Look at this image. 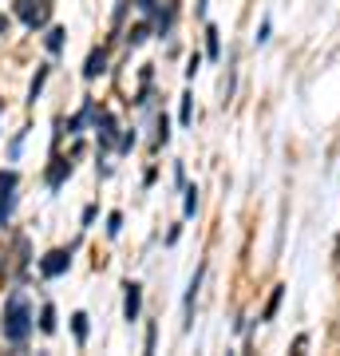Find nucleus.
I'll list each match as a JSON object with an SVG mask.
<instances>
[{"label":"nucleus","instance_id":"nucleus-6","mask_svg":"<svg viewBox=\"0 0 340 356\" xmlns=\"http://www.w3.org/2000/svg\"><path fill=\"white\" fill-rule=\"evenodd\" d=\"M202 277H206V261L194 269V277L186 285V297H182V332L194 329V305H198V289H202Z\"/></svg>","mask_w":340,"mask_h":356},{"label":"nucleus","instance_id":"nucleus-34","mask_svg":"<svg viewBox=\"0 0 340 356\" xmlns=\"http://www.w3.org/2000/svg\"><path fill=\"white\" fill-rule=\"evenodd\" d=\"M8 28H13V24H8V16H4V13H0V40H4V36H8Z\"/></svg>","mask_w":340,"mask_h":356},{"label":"nucleus","instance_id":"nucleus-15","mask_svg":"<svg viewBox=\"0 0 340 356\" xmlns=\"http://www.w3.org/2000/svg\"><path fill=\"white\" fill-rule=\"evenodd\" d=\"M40 332H44V337H51V332H56V305H51V301H44V305H40Z\"/></svg>","mask_w":340,"mask_h":356},{"label":"nucleus","instance_id":"nucleus-5","mask_svg":"<svg viewBox=\"0 0 340 356\" xmlns=\"http://www.w3.org/2000/svg\"><path fill=\"white\" fill-rule=\"evenodd\" d=\"M72 170H76V154L63 159L60 151H51V163L44 166V186H48V191H60L63 182L72 178Z\"/></svg>","mask_w":340,"mask_h":356},{"label":"nucleus","instance_id":"nucleus-24","mask_svg":"<svg viewBox=\"0 0 340 356\" xmlns=\"http://www.w3.org/2000/svg\"><path fill=\"white\" fill-rule=\"evenodd\" d=\"M16 182H20V175H16V170H0V194L16 191Z\"/></svg>","mask_w":340,"mask_h":356},{"label":"nucleus","instance_id":"nucleus-27","mask_svg":"<svg viewBox=\"0 0 340 356\" xmlns=\"http://www.w3.org/2000/svg\"><path fill=\"white\" fill-rule=\"evenodd\" d=\"M135 143H139V135H135V131H123V135H119V147H115V151L127 154L131 147H135Z\"/></svg>","mask_w":340,"mask_h":356},{"label":"nucleus","instance_id":"nucleus-31","mask_svg":"<svg viewBox=\"0 0 340 356\" xmlns=\"http://www.w3.org/2000/svg\"><path fill=\"white\" fill-rule=\"evenodd\" d=\"M24 135H28V131H20V135L8 143V159H16V154H20V147H24Z\"/></svg>","mask_w":340,"mask_h":356},{"label":"nucleus","instance_id":"nucleus-14","mask_svg":"<svg viewBox=\"0 0 340 356\" xmlns=\"http://www.w3.org/2000/svg\"><path fill=\"white\" fill-rule=\"evenodd\" d=\"M151 32H154V28H151V16H143L135 28H127V36H123V40H127V48H139V44L151 36Z\"/></svg>","mask_w":340,"mask_h":356},{"label":"nucleus","instance_id":"nucleus-29","mask_svg":"<svg viewBox=\"0 0 340 356\" xmlns=\"http://www.w3.org/2000/svg\"><path fill=\"white\" fill-rule=\"evenodd\" d=\"M131 4H135V8H139L143 16H151L154 8H159V0H131Z\"/></svg>","mask_w":340,"mask_h":356},{"label":"nucleus","instance_id":"nucleus-25","mask_svg":"<svg viewBox=\"0 0 340 356\" xmlns=\"http://www.w3.org/2000/svg\"><path fill=\"white\" fill-rule=\"evenodd\" d=\"M119 229H123V214L111 210V214H107V238H119Z\"/></svg>","mask_w":340,"mask_h":356},{"label":"nucleus","instance_id":"nucleus-23","mask_svg":"<svg viewBox=\"0 0 340 356\" xmlns=\"http://www.w3.org/2000/svg\"><path fill=\"white\" fill-rule=\"evenodd\" d=\"M127 8H131V0H115V16H111L115 32H119V28H123V20H127Z\"/></svg>","mask_w":340,"mask_h":356},{"label":"nucleus","instance_id":"nucleus-26","mask_svg":"<svg viewBox=\"0 0 340 356\" xmlns=\"http://www.w3.org/2000/svg\"><path fill=\"white\" fill-rule=\"evenodd\" d=\"M269 36H273V20L265 16V20H261V28H257V36H253V44H269Z\"/></svg>","mask_w":340,"mask_h":356},{"label":"nucleus","instance_id":"nucleus-11","mask_svg":"<svg viewBox=\"0 0 340 356\" xmlns=\"http://www.w3.org/2000/svg\"><path fill=\"white\" fill-rule=\"evenodd\" d=\"M91 115H95V99H83V107H79V111L67 119V135H79V131L91 123Z\"/></svg>","mask_w":340,"mask_h":356},{"label":"nucleus","instance_id":"nucleus-36","mask_svg":"<svg viewBox=\"0 0 340 356\" xmlns=\"http://www.w3.org/2000/svg\"><path fill=\"white\" fill-rule=\"evenodd\" d=\"M206 4H210V0H198V16H206Z\"/></svg>","mask_w":340,"mask_h":356},{"label":"nucleus","instance_id":"nucleus-19","mask_svg":"<svg viewBox=\"0 0 340 356\" xmlns=\"http://www.w3.org/2000/svg\"><path fill=\"white\" fill-rule=\"evenodd\" d=\"M72 332H76V344H88V332H91L88 313H72Z\"/></svg>","mask_w":340,"mask_h":356},{"label":"nucleus","instance_id":"nucleus-20","mask_svg":"<svg viewBox=\"0 0 340 356\" xmlns=\"http://www.w3.org/2000/svg\"><path fill=\"white\" fill-rule=\"evenodd\" d=\"M13 210H16V191L0 194V226H8V222H13Z\"/></svg>","mask_w":340,"mask_h":356},{"label":"nucleus","instance_id":"nucleus-17","mask_svg":"<svg viewBox=\"0 0 340 356\" xmlns=\"http://www.w3.org/2000/svg\"><path fill=\"white\" fill-rule=\"evenodd\" d=\"M281 297H285V285H277V289L269 293V301H265V309H261V321H273V317H277Z\"/></svg>","mask_w":340,"mask_h":356},{"label":"nucleus","instance_id":"nucleus-7","mask_svg":"<svg viewBox=\"0 0 340 356\" xmlns=\"http://www.w3.org/2000/svg\"><path fill=\"white\" fill-rule=\"evenodd\" d=\"M175 20H178V0H159V8L151 13L154 36H170L175 32Z\"/></svg>","mask_w":340,"mask_h":356},{"label":"nucleus","instance_id":"nucleus-12","mask_svg":"<svg viewBox=\"0 0 340 356\" xmlns=\"http://www.w3.org/2000/svg\"><path fill=\"white\" fill-rule=\"evenodd\" d=\"M48 76H51V64H40L36 67V76H32V83H28V107H32V103L40 99V91H44V83H48Z\"/></svg>","mask_w":340,"mask_h":356},{"label":"nucleus","instance_id":"nucleus-18","mask_svg":"<svg viewBox=\"0 0 340 356\" xmlns=\"http://www.w3.org/2000/svg\"><path fill=\"white\" fill-rule=\"evenodd\" d=\"M63 44H67V32H63V28H51L48 36H44V48H48L51 56H60V51H63Z\"/></svg>","mask_w":340,"mask_h":356},{"label":"nucleus","instance_id":"nucleus-32","mask_svg":"<svg viewBox=\"0 0 340 356\" xmlns=\"http://www.w3.org/2000/svg\"><path fill=\"white\" fill-rule=\"evenodd\" d=\"M95 214H99V206L91 202V206H83V229L91 226V222H95Z\"/></svg>","mask_w":340,"mask_h":356},{"label":"nucleus","instance_id":"nucleus-35","mask_svg":"<svg viewBox=\"0 0 340 356\" xmlns=\"http://www.w3.org/2000/svg\"><path fill=\"white\" fill-rule=\"evenodd\" d=\"M332 261L340 266V238H337V245H332Z\"/></svg>","mask_w":340,"mask_h":356},{"label":"nucleus","instance_id":"nucleus-16","mask_svg":"<svg viewBox=\"0 0 340 356\" xmlns=\"http://www.w3.org/2000/svg\"><path fill=\"white\" fill-rule=\"evenodd\" d=\"M206 56L210 60H222V36H218L214 24H206Z\"/></svg>","mask_w":340,"mask_h":356},{"label":"nucleus","instance_id":"nucleus-10","mask_svg":"<svg viewBox=\"0 0 340 356\" xmlns=\"http://www.w3.org/2000/svg\"><path fill=\"white\" fill-rule=\"evenodd\" d=\"M166 143H170V115L159 111V115H154V139H151V151H163Z\"/></svg>","mask_w":340,"mask_h":356},{"label":"nucleus","instance_id":"nucleus-33","mask_svg":"<svg viewBox=\"0 0 340 356\" xmlns=\"http://www.w3.org/2000/svg\"><path fill=\"white\" fill-rule=\"evenodd\" d=\"M175 186H186V166L175 163Z\"/></svg>","mask_w":340,"mask_h":356},{"label":"nucleus","instance_id":"nucleus-1","mask_svg":"<svg viewBox=\"0 0 340 356\" xmlns=\"http://www.w3.org/2000/svg\"><path fill=\"white\" fill-rule=\"evenodd\" d=\"M36 329V313H32V301H28L24 289H13L8 301H4V317H0V337L13 344V348H24L28 337Z\"/></svg>","mask_w":340,"mask_h":356},{"label":"nucleus","instance_id":"nucleus-3","mask_svg":"<svg viewBox=\"0 0 340 356\" xmlns=\"http://www.w3.org/2000/svg\"><path fill=\"white\" fill-rule=\"evenodd\" d=\"M91 127H95L99 151H115V147H119V135H123V127H119V119H115L111 107H95V115H91Z\"/></svg>","mask_w":340,"mask_h":356},{"label":"nucleus","instance_id":"nucleus-30","mask_svg":"<svg viewBox=\"0 0 340 356\" xmlns=\"http://www.w3.org/2000/svg\"><path fill=\"white\" fill-rule=\"evenodd\" d=\"M198 67H202V56H198V51H194V56H190V60H186V76L194 79V76H198Z\"/></svg>","mask_w":340,"mask_h":356},{"label":"nucleus","instance_id":"nucleus-9","mask_svg":"<svg viewBox=\"0 0 340 356\" xmlns=\"http://www.w3.org/2000/svg\"><path fill=\"white\" fill-rule=\"evenodd\" d=\"M107 72V48H91L88 64H83V79H99Z\"/></svg>","mask_w":340,"mask_h":356},{"label":"nucleus","instance_id":"nucleus-8","mask_svg":"<svg viewBox=\"0 0 340 356\" xmlns=\"http://www.w3.org/2000/svg\"><path fill=\"white\" fill-rule=\"evenodd\" d=\"M123 321L127 325H135V321H139V313H143V285L139 281H127L123 285Z\"/></svg>","mask_w":340,"mask_h":356},{"label":"nucleus","instance_id":"nucleus-13","mask_svg":"<svg viewBox=\"0 0 340 356\" xmlns=\"http://www.w3.org/2000/svg\"><path fill=\"white\" fill-rule=\"evenodd\" d=\"M28 266H32V242L20 234V238H16V277H24Z\"/></svg>","mask_w":340,"mask_h":356},{"label":"nucleus","instance_id":"nucleus-22","mask_svg":"<svg viewBox=\"0 0 340 356\" xmlns=\"http://www.w3.org/2000/svg\"><path fill=\"white\" fill-rule=\"evenodd\" d=\"M182 194H186L182 198V214L194 218V210H198V186H182Z\"/></svg>","mask_w":340,"mask_h":356},{"label":"nucleus","instance_id":"nucleus-21","mask_svg":"<svg viewBox=\"0 0 340 356\" xmlns=\"http://www.w3.org/2000/svg\"><path fill=\"white\" fill-rule=\"evenodd\" d=\"M178 123H182V127H190V123H194V95H182V107H178Z\"/></svg>","mask_w":340,"mask_h":356},{"label":"nucleus","instance_id":"nucleus-4","mask_svg":"<svg viewBox=\"0 0 340 356\" xmlns=\"http://www.w3.org/2000/svg\"><path fill=\"white\" fill-rule=\"evenodd\" d=\"M72 254H76V245H60V250H48V254L40 257V277H44V281L63 277V273L72 269Z\"/></svg>","mask_w":340,"mask_h":356},{"label":"nucleus","instance_id":"nucleus-2","mask_svg":"<svg viewBox=\"0 0 340 356\" xmlns=\"http://www.w3.org/2000/svg\"><path fill=\"white\" fill-rule=\"evenodd\" d=\"M51 0H13V13H16V20L28 28V32H40V28H48V20H51Z\"/></svg>","mask_w":340,"mask_h":356},{"label":"nucleus","instance_id":"nucleus-28","mask_svg":"<svg viewBox=\"0 0 340 356\" xmlns=\"http://www.w3.org/2000/svg\"><path fill=\"white\" fill-rule=\"evenodd\" d=\"M154 344H159V325H147V353H154Z\"/></svg>","mask_w":340,"mask_h":356}]
</instances>
